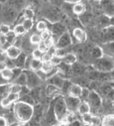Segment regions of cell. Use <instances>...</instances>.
<instances>
[{
	"label": "cell",
	"mask_w": 114,
	"mask_h": 126,
	"mask_svg": "<svg viewBox=\"0 0 114 126\" xmlns=\"http://www.w3.org/2000/svg\"><path fill=\"white\" fill-rule=\"evenodd\" d=\"M81 118V123L85 124V125H88V124H91V121H92V114L91 112L90 113H86V114H84V115H81L80 116Z\"/></svg>",
	"instance_id": "e575fe53"
},
{
	"label": "cell",
	"mask_w": 114,
	"mask_h": 126,
	"mask_svg": "<svg viewBox=\"0 0 114 126\" xmlns=\"http://www.w3.org/2000/svg\"><path fill=\"white\" fill-rule=\"evenodd\" d=\"M99 24H101V26L103 28H107L110 26V18L106 15H102L100 16V19H99Z\"/></svg>",
	"instance_id": "74e56055"
},
{
	"label": "cell",
	"mask_w": 114,
	"mask_h": 126,
	"mask_svg": "<svg viewBox=\"0 0 114 126\" xmlns=\"http://www.w3.org/2000/svg\"><path fill=\"white\" fill-rule=\"evenodd\" d=\"M86 126H98V125H95V124H88V125H86Z\"/></svg>",
	"instance_id": "9f6ffc18"
},
{
	"label": "cell",
	"mask_w": 114,
	"mask_h": 126,
	"mask_svg": "<svg viewBox=\"0 0 114 126\" xmlns=\"http://www.w3.org/2000/svg\"><path fill=\"white\" fill-rule=\"evenodd\" d=\"M19 100L22 101V102L28 103L30 105H33V106L35 104V100H34V98L32 97V95L30 93H26V94H23V95H20L19 96Z\"/></svg>",
	"instance_id": "d4e9b609"
},
{
	"label": "cell",
	"mask_w": 114,
	"mask_h": 126,
	"mask_svg": "<svg viewBox=\"0 0 114 126\" xmlns=\"http://www.w3.org/2000/svg\"><path fill=\"white\" fill-rule=\"evenodd\" d=\"M111 58H112V61H113V63H114V56H112Z\"/></svg>",
	"instance_id": "6f0895ef"
},
{
	"label": "cell",
	"mask_w": 114,
	"mask_h": 126,
	"mask_svg": "<svg viewBox=\"0 0 114 126\" xmlns=\"http://www.w3.org/2000/svg\"><path fill=\"white\" fill-rule=\"evenodd\" d=\"M22 72H23V70H21V69H19V68H13V69H12V79H11V81L13 82V81L17 79V77H18Z\"/></svg>",
	"instance_id": "ee69618b"
},
{
	"label": "cell",
	"mask_w": 114,
	"mask_h": 126,
	"mask_svg": "<svg viewBox=\"0 0 114 126\" xmlns=\"http://www.w3.org/2000/svg\"><path fill=\"white\" fill-rule=\"evenodd\" d=\"M26 74V78H27V82H26V86L29 88V89H32V88H35V87H38L40 86V84L42 83V79L37 76V74L33 71H30V70H23Z\"/></svg>",
	"instance_id": "277c9868"
},
{
	"label": "cell",
	"mask_w": 114,
	"mask_h": 126,
	"mask_svg": "<svg viewBox=\"0 0 114 126\" xmlns=\"http://www.w3.org/2000/svg\"><path fill=\"white\" fill-rule=\"evenodd\" d=\"M82 86H80L79 84H76L72 81V84L69 88V91H68V95L70 96H73V97H78L80 98V95H81V92H82Z\"/></svg>",
	"instance_id": "9a60e30c"
},
{
	"label": "cell",
	"mask_w": 114,
	"mask_h": 126,
	"mask_svg": "<svg viewBox=\"0 0 114 126\" xmlns=\"http://www.w3.org/2000/svg\"><path fill=\"white\" fill-rule=\"evenodd\" d=\"M89 92H90V89H89V88L83 87V88H82V92H81V95H80V100L86 101V100H87V97H88V95H89Z\"/></svg>",
	"instance_id": "ab89813d"
},
{
	"label": "cell",
	"mask_w": 114,
	"mask_h": 126,
	"mask_svg": "<svg viewBox=\"0 0 114 126\" xmlns=\"http://www.w3.org/2000/svg\"><path fill=\"white\" fill-rule=\"evenodd\" d=\"M23 17L25 19H32L34 18V11L31 7H26L23 10Z\"/></svg>",
	"instance_id": "d6a6232c"
},
{
	"label": "cell",
	"mask_w": 114,
	"mask_h": 126,
	"mask_svg": "<svg viewBox=\"0 0 114 126\" xmlns=\"http://www.w3.org/2000/svg\"><path fill=\"white\" fill-rule=\"evenodd\" d=\"M24 2H25V0H7V3L9 4V6L15 9L16 11L18 9H21Z\"/></svg>",
	"instance_id": "484cf974"
},
{
	"label": "cell",
	"mask_w": 114,
	"mask_h": 126,
	"mask_svg": "<svg viewBox=\"0 0 114 126\" xmlns=\"http://www.w3.org/2000/svg\"><path fill=\"white\" fill-rule=\"evenodd\" d=\"M65 126H82V123L79 119H75V120L70 121L69 123H67Z\"/></svg>",
	"instance_id": "bcb514c9"
},
{
	"label": "cell",
	"mask_w": 114,
	"mask_h": 126,
	"mask_svg": "<svg viewBox=\"0 0 114 126\" xmlns=\"http://www.w3.org/2000/svg\"><path fill=\"white\" fill-rule=\"evenodd\" d=\"M19 94L17 93H11L8 92L5 96H3L0 100V106L3 108H8L10 105H12L13 103H15L16 101L19 100Z\"/></svg>",
	"instance_id": "52a82bcc"
},
{
	"label": "cell",
	"mask_w": 114,
	"mask_h": 126,
	"mask_svg": "<svg viewBox=\"0 0 114 126\" xmlns=\"http://www.w3.org/2000/svg\"><path fill=\"white\" fill-rule=\"evenodd\" d=\"M22 53V50L14 45H11L9 46L5 51H4V54L6 56L7 59L9 60H15L16 58H18V56Z\"/></svg>",
	"instance_id": "4fadbf2b"
},
{
	"label": "cell",
	"mask_w": 114,
	"mask_h": 126,
	"mask_svg": "<svg viewBox=\"0 0 114 126\" xmlns=\"http://www.w3.org/2000/svg\"><path fill=\"white\" fill-rule=\"evenodd\" d=\"M102 53L105 56L108 57H112L114 56V41H109L103 44V46L101 47Z\"/></svg>",
	"instance_id": "5bb4252c"
},
{
	"label": "cell",
	"mask_w": 114,
	"mask_h": 126,
	"mask_svg": "<svg viewBox=\"0 0 114 126\" xmlns=\"http://www.w3.org/2000/svg\"><path fill=\"white\" fill-rule=\"evenodd\" d=\"M8 126H25V124H24V123H20V122L15 121V122H13V123H10Z\"/></svg>",
	"instance_id": "816d5d0a"
},
{
	"label": "cell",
	"mask_w": 114,
	"mask_h": 126,
	"mask_svg": "<svg viewBox=\"0 0 114 126\" xmlns=\"http://www.w3.org/2000/svg\"><path fill=\"white\" fill-rule=\"evenodd\" d=\"M64 79H63V78H61L59 75H54V76H52V77H50L49 79H47L46 80H48V83L49 84H52V85H55V86H57L59 89H60V87L62 86V84H63V81H64Z\"/></svg>",
	"instance_id": "2e32d148"
},
{
	"label": "cell",
	"mask_w": 114,
	"mask_h": 126,
	"mask_svg": "<svg viewBox=\"0 0 114 126\" xmlns=\"http://www.w3.org/2000/svg\"><path fill=\"white\" fill-rule=\"evenodd\" d=\"M0 34H1V31H0Z\"/></svg>",
	"instance_id": "680465c9"
},
{
	"label": "cell",
	"mask_w": 114,
	"mask_h": 126,
	"mask_svg": "<svg viewBox=\"0 0 114 126\" xmlns=\"http://www.w3.org/2000/svg\"><path fill=\"white\" fill-rule=\"evenodd\" d=\"M106 39H107V42L114 41V27H107Z\"/></svg>",
	"instance_id": "f35d334b"
},
{
	"label": "cell",
	"mask_w": 114,
	"mask_h": 126,
	"mask_svg": "<svg viewBox=\"0 0 114 126\" xmlns=\"http://www.w3.org/2000/svg\"><path fill=\"white\" fill-rule=\"evenodd\" d=\"M33 25H34V23H33V20L32 19H24V21L22 22V26L26 30V32L30 31L33 28Z\"/></svg>",
	"instance_id": "8d00e7d4"
},
{
	"label": "cell",
	"mask_w": 114,
	"mask_h": 126,
	"mask_svg": "<svg viewBox=\"0 0 114 126\" xmlns=\"http://www.w3.org/2000/svg\"><path fill=\"white\" fill-rule=\"evenodd\" d=\"M65 2L67 3H71V4H75V3H78V2H82L83 0H64Z\"/></svg>",
	"instance_id": "f5cc1de1"
},
{
	"label": "cell",
	"mask_w": 114,
	"mask_h": 126,
	"mask_svg": "<svg viewBox=\"0 0 114 126\" xmlns=\"http://www.w3.org/2000/svg\"><path fill=\"white\" fill-rule=\"evenodd\" d=\"M87 72V69L85 67L84 64L81 63H74L73 65L70 66V73L73 77H80V76H84L85 73Z\"/></svg>",
	"instance_id": "30bf717a"
},
{
	"label": "cell",
	"mask_w": 114,
	"mask_h": 126,
	"mask_svg": "<svg viewBox=\"0 0 114 126\" xmlns=\"http://www.w3.org/2000/svg\"><path fill=\"white\" fill-rule=\"evenodd\" d=\"M50 64L53 66V67H58L60 64H62V57L60 56H57V55H54L51 57V60H50Z\"/></svg>",
	"instance_id": "836d02e7"
},
{
	"label": "cell",
	"mask_w": 114,
	"mask_h": 126,
	"mask_svg": "<svg viewBox=\"0 0 114 126\" xmlns=\"http://www.w3.org/2000/svg\"><path fill=\"white\" fill-rule=\"evenodd\" d=\"M85 11H86V5H85L83 2H78L72 5V13L75 15H82Z\"/></svg>",
	"instance_id": "d6986e66"
},
{
	"label": "cell",
	"mask_w": 114,
	"mask_h": 126,
	"mask_svg": "<svg viewBox=\"0 0 114 126\" xmlns=\"http://www.w3.org/2000/svg\"><path fill=\"white\" fill-rule=\"evenodd\" d=\"M100 6L104 12V15L108 16L109 18L114 17V1H112V0H101Z\"/></svg>",
	"instance_id": "9c48e42d"
},
{
	"label": "cell",
	"mask_w": 114,
	"mask_h": 126,
	"mask_svg": "<svg viewBox=\"0 0 114 126\" xmlns=\"http://www.w3.org/2000/svg\"><path fill=\"white\" fill-rule=\"evenodd\" d=\"M76 62H77V56L74 53H67L64 56H62V63L63 64L71 66Z\"/></svg>",
	"instance_id": "e0dca14e"
},
{
	"label": "cell",
	"mask_w": 114,
	"mask_h": 126,
	"mask_svg": "<svg viewBox=\"0 0 114 126\" xmlns=\"http://www.w3.org/2000/svg\"><path fill=\"white\" fill-rule=\"evenodd\" d=\"M0 31H1V34L3 35H6L8 32H10L11 29H10L9 24H4V23L0 24Z\"/></svg>",
	"instance_id": "7bdbcfd3"
},
{
	"label": "cell",
	"mask_w": 114,
	"mask_h": 126,
	"mask_svg": "<svg viewBox=\"0 0 114 126\" xmlns=\"http://www.w3.org/2000/svg\"><path fill=\"white\" fill-rule=\"evenodd\" d=\"M42 64L43 63L41 62V60H36V59H31L30 65H29V70L33 71V72H38L41 70L42 68Z\"/></svg>",
	"instance_id": "cb8c5ba5"
},
{
	"label": "cell",
	"mask_w": 114,
	"mask_h": 126,
	"mask_svg": "<svg viewBox=\"0 0 114 126\" xmlns=\"http://www.w3.org/2000/svg\"><path fill=\"white\" fill-rule=\"evenodd\" d=\"M12 32L16 35V36H23L25 35L27 32H26V30L24 29V27L22 26V24H16L12 30Z\"/></svg>",
	"instance_id": "83f0119b"
},
{
	"label": "cell",
	"mask_w": 114,
	"mask_h": 126,
	"mask_svg": "<svg viewBox=\"0 0 114 126\" xmlns=\"http://www.w3.org/2000/svg\"><path fill=\"white\" fill-rule=\"evenodd\" d=\"M6 68H7V65H6L5 61H0V73L3 72Z\"/></svg>",
	"instance_id": "f907efd6"
},
{
	"label": "cell",
	"mask_w": 114,
	"mask_h": 126,
	"mask_svg": "<svg viewBox=\"0 0 114 126\" xmlns=\"http://www.w3.org/2000/svg\"><path fill=\"white\" fill-rule=\"evenodd\" d=\"M72 84V81L70 79H64L63 81V84L62 86L60 87V91H61V94H64V95H67L68 94V91H69V88Z\"/></svg>",
	"instance_id": "f1b7e54d"
},
{
	"label": "cell",
	"mask_w": 114,
	"mask_h": 126,
	"mask_svg": "<svg viewBox=\"0 0 114 126\" xmlns=\"http://www.w3.org/2000/svg\"><path fill=\"white\" fill-rule=\"evenodd\" d=\"M9 122L7 121L5 116H0V126H8Z\"/></svg>",
	"instance_id": "7dc6e473"
},
{
	"label": "cell",
	"mask_w": 114,
	"mask_h": 126,
	"mask_svg": "<svg viewBox=\"0 0 114 126\" xmlns=\"http://www.w3.org/2000/svg\"><path fill=\"white\" fill-rule=\"evenodd\" d=\"M42 55H43V53L39 49H37V48H34L32 50V52H31V57L33 59H36V60H40L41 57H42Z\"/></svg>",
	"instance_id": "60d3db41"
},
{
	"label": "cell",
	"mask_w": 114,
	"mask_h": 126,
	"mask_svg": "<svg viewBox=\"0 0 114 126\" xmlns=\"http://www.w3.org/2000/svg\"><path fill=\"white\" fill-rule=\"evenodd\" d=\"M45 92H46V95H48V96H54V95H59V94H61V91L58 87L55 85H52V84H49V83L46 86Z\"/></svg>",
	"instance_id": "44dd1931"
},
{
	"label": "cell",
	"mask_w": 114,
	"mask_h": 126,
	"mask_svg": "<svg viewBox=\"0 0 114 126\" xmlns=\"http://www.w3.org/2000/svg\"><path fill=\"white\" fill-rule=\"evenodd\" d=\"M53 111H54L56 120L58 121V122L68 113V110L66 108V105H65L63 96L62 97L59 96L58 98L56 99V101H55V103L53 105Z\"/></svg>",
	"instance_id": "3957f363"
},
{
	"label": "cell",
	"mask_w": 114,
	"mask_h": 126,
	"mask_svg": "<svg viewBox=\"0 0 114 126\" xmlns=\"http://www.w3.org/2000/svg\"><path fill=\"white\" fill-rule=\"evenodd\" d=\"M34 106L28 103L22 102L20 100L13 103V115L17 122L20 123H27L30 121L33 117Z\"/></svg>",
	"instance_id": "6da1fadb"
},
{
	"label": "cell",
	"mask_w": 114,
	"mask_h": 126,
	"mask_svg": "<svg viewBox=\"0 0 114 126\" xmlns=\"http://www.w3.org/2000/svg\"><path fill=\"white\" fill-rule=\"evenodd\" d=\"M0 74H1V76L3 77V79H5L8 80L9 82H11V79H12V69L6 68L3 72H1Z\"/></svg>",
	"instance_id": "d590c367"
},
{
	"label": "cell",
	"mask_w": 114,
	"mask_h": 126,
	"mask_svg": "<svg viewBox=\"0 0 114 126\" xmlns=\"http://www.w3.org/2000/svg\"><path fill=\"white\" fill-rule=\"evenodd\" d=\"M13 82H14V83H17V84H19V85H21V86H26L27 78H26V74H25V72L23 71V72L17 77V79H16Z\"/></svg>",
	"instance_id": "4316f807"
},
{
	"label": "cell",
	"mask_w": 114,
	"mask_h": 126,
	"mask_svg": "<svg viewBox=\"0 0 114 126\" xmlns=\"http://www.w3.org/2000/svg\"><path fill=\"white\" fill-rule=\"evenodd\" d=\"M76 112H77L80 116L86 114V113H90V106H89V104L87 103V101L81 100V102H80V104H79V106H78Z\"/></svg>",
	"instance_id": "ffe728a7"
},
{
	"label": "cell",
	"mask_w": 114,
	"mask_h": 126,
	"mask_svg": "<svg viewBox=\"0 0 114 126\" xmlns=\"http://www.w3.org/2000/svg\"><path fill=\"white\" fill-rule=\"evenodd\" d=\"M37 49H39L42 53H45V52L47 51V47L45 46V44H44L43 42H41V43H39V44L37 45Z\"/></svg>",
	"instance_id": "681fc988"
},
{
	"label": "cell",
	"mask_w": 114,
	"mask_h": 126,
	"mask_svg": "<svg viewBox=\"0 0 114 126\" xmlns=\"http://www.w3.org/2000/svg\"><path fill=\"white\" fill-rule=\"evenodd\" d=\"M16 15H17V11L10 6L5 7V9H3L2 11V16H3L2 18L5 22H8V23L13 22L16 18Z\"/></svg>",
	"instance_id": "7c38bea8"
},
{
	"label": "cell",
	"mask_w": 114,
	"mask_h": 126,
	"mask_svg": "<svg viewBox=\"0 0 114 126\" xmlns=\"http://www.w3.org/2000/svg\"><path fill=\"white\" fill-rule=\"evenodd\" d=\"M50 126H63V125H61V124H52V125H50Z\"/></svg>",
	"instance_id": "11a10c76"
},
{
	"label": "cell",
	"mask_w": 114,
	"mask_h": 126,
	"mask_svg": "<svg viewBox=\"0 0 114 126\" xmlns=\"http://www.w3.org/2000/svg\"><path fill=\"white\" fill-rule=\"evenodd\" d=\"M39 35H40V37H41V40H42V41H45V40H47V39H49V38H51V37H52V34H51L50 29H47V30L43 31V32H41Z\"/></svg>",
	"instance_id": "b9f144b4"
},
{
	"label": "cell",
	"mask_w": 114,
	"mask_h": 126,
	"mask_svg": "<svg viewBox=\"0 0 114 126\" xmlns=\"http://www.w3.org/2000/svg\"><path fill=\"white\" fill-rule=\"evenodd\" d=\"M72 44H73L72 37L69 34V32L66 31V32H64L61 36L58 37V39H57V41L55 43V47L57 49H65V48L70 47Z\"/></svg>",
	"instance_id": "5b68a950"
},
{
	"label": "cell",
	"mask_w": 114,
	"mask_h": 126,
	"mask_svg": "<svg viewBox=\"0 0 114 126\" xmlns=\"http://www.w3.org/2000/svg\"><path fill=\"white\" fill-rule=\"evenodd\" d=\"M50 31H51L52 37H53V39L55 40V43H56L58 37L61 36L64 32H66V27L62 23H60V22H55V23L51 24Z\"/></svg>",
	"instance_id": "ba28073f"
},
{
	"label": "cell",
	"mask_w": 114,
	"mask_h": 126,
	"mask_svg": "<svg viewBox=\"0 0 114 126\" xmlns=\"http://www.w3.org/2000/svg\"><path fill=\"white\" fill-rule=\"evenodd\" d=\"M26 57L27 55L24 54V53H21L18 58H16L14 61V64H15V67L16 68H19L21 70H24V66H25V61H26Z\"/></svg>",
	"instance_id": "7402d4cb"
},
{
	"label": "cell",
	"mask_w": 114,
	"mask_h": 126,
	"mask_svg": "<svg viewBox=\"0 0 114 126\" xmlns=\"http://www.w3.org/2000/svg\"><path fill=\"white\" fill-rule=\"evenodd\" d=\"M89 56H90V58L93 61L96 60V59H99L100 57H102L103 56V53H102L101 47H97V46L92 47L90 49V51H89Z\"/></svg>",
	"instance_id": "603a6c76"
},
{
	"label": "cell",
	"mask_w": 114,
	"mask_h": 126,
	"mask_svg": "<svg viewBox=\"0 0 114 126\" xmlns=\"http://www.w3.org/2000/svg\"><path fill=\"white\" fill-rule=\"evenodd\" d=\"M92 67L94 70L100 73H109L114 70V63L111 57L103 55L99 59H96L92 62Z\"/></svg>",
	"instance_id": "7a4b0ae2"
},
{
	"label": "cell",
	"mask_w": 114,
	"mask_h": 126,
	"mask_svg": "<svg viewBox=\"0 0 114 126\" xmlns=\"http://www.w3.org/2000/svg\"><path fill=\"white\" fill-rule=\"evenodd\" d=\"M72 36L76 40V43H84L87 40V34L80 27H75L72 31Z\"/></svg>",
	"instance_id": "8fae6325"
},
{
	"label": "cell",
	"mask_w": 114,
	"mask_h": 126,
	"mask_svg": "<svg viewBox=\"0 0 114 126\" xmlns=\"http://www.w3.org/2000/svg\"><path fill=\"white\" fill-rule=\"evenodd\" d=\"M51 55L50 54H48L47 52H45V53H43V55H42V57H41V62L42 63H49L50 62V60H51Z\"/></svg>",
	"instance_id": "f6af8a7d"
},
{
	"label": "cell",
	"mask_w": 114,
	"mask_h": 126,
	"mask_svg": "<svg viewBox=\"0 0 114 126\" xmlns=\"http://www.w3.org/2000/svg\"><path fill=\"white\" fill-rule=\"evenodd\" d=\"M29 42H30V44H31L32 46H37L39 43L42 42V40H41V37H40L39 34L34 33V34H32V35L29 37Z\"/></svg>",
	"instance_id": "f546056e"
},
{
	"label": "cell",
	"mask_w": 114,
	"mask_h": 126,
	"mask_svg": "<svg viewBox=\"0 0 114 126\" xmlns=\"http://www.w3.org/2000/svg\"><path fill=\"white\" fill-rule=\"evenodd\" d=\"M7 3V0H0V4H5Z\"/></svg>",
	"instance_id": "db71d44e"
},
{
	"label": "cell",
	"mask_w": 114,
	"mask_h": 126,
	"mask_svg": "<svg viewBox=\"0 0 114 126\" xmlns=\"http://www.w3.org/2000/svg\"><path fill=\"white\" fill-rule=\"evenodd\" d=\"M21 89H22V86L19 85V84H17V83H14V82H12L11 84L8 85V92H11V93H17V94H19L20 91H21Z\"/></svg>",
	"instance_id": "4dcf8cb0"
},
{
	"label": "cell",
	"mask_w": 114,
	"mask_h": 126,
	"mask_svg": "<svg viewBox=\"0 0 114 126\" xmlns=\"http://www.w3.org/2000/svg\"><path fill=\"white\" fill-rule=\"evenodd\" d=\"M100 126H114V113L105 114L101 118Z\"/></svg>",
	"instance_id": "ac0fdd59"
},
{
	"label": "cell",
	"mask_w": 114,
	"mask_h": 126,
	"mask_svg": "<svg viewBox=\"0 0 114 126\" xmlns=\"http://www.w3.org/2000/svg\"><path fill=\"white\" fill-rule=\"evenodd\" d=\"M64 98V102H65V105H66V108L69 112H76L77 111V108L81 102L80 98L78 97H73V96H70V95H65L63 96Z\"/></svg>",
	"instance_id": "8992f818"
},
{
	"label": "cell",
	"mask_w": 114,
	"mask_h": 126,
	"mask_svg": "<svg viewBox=\"0 0 114 126\" xmlns=\"http://www.w3.org/2000/svg\"><path fill=\"white\" fill-rule=\"evenodd\" d=\"M10 82L8 80H6L5 79H3V77L0 74V86H6V85H9Z\"/></svg>",
	"instance_id": "c3c4849f"
},
{
	"label": "cell",
	"mask_w": 114,
	"mask_h": 126,
	"mask_svg": "<svg viewBox=\"0 0 114 126\" xmlns=\"http://www.w3.org/2000/svg\"><path fill=\"white\" fill-rule=\"evenodd\" d=\"M47 29H49V28H48V24H47L46 21L40 20V21H38L36 23V30L38 31V32L41 33V32H43V31H45Z\"/></svg>",
	"instance_id": "1f68e13d"
}]
</instances>
